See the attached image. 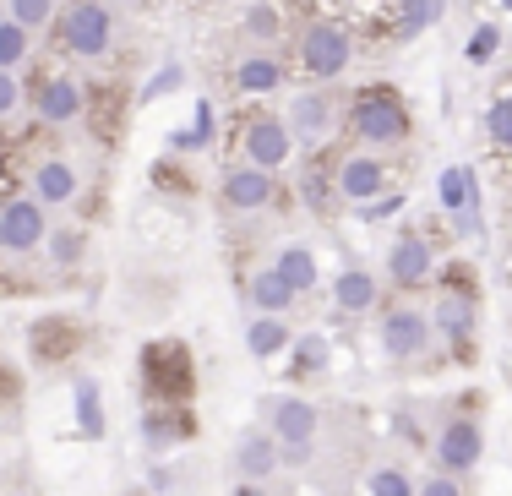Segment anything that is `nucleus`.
<instances>
[{"label": "nucleus", "instance_id": "7c9ffc66", "mask_svg": "<svg viewBox=\"0 0 512 496\" xmlns=\"http://www.w3.org/2000/svg\"><path fill=\"white\" fill-rule=\"evenodd\" d=\"M436 11H442V0H404V17H398L404 28H398V33H404V39H414V33H425V28L436 22Z\"/></svg>", "mask_w": 512, "mask_h": 496}, {"label": "nucleus", "instance_id": "ea45409f", "mask_svg": "<svg viewBox=\"0 0 512 496\" xmlns=\"http://www.w3.org/2000/svg\"><path fill=\"white\" fill-rule=\"evenodd\" d=\"M235 496H273L267 486H251V480H235Z\"/></svg>", "mask_w": 512, "mask_h": 496}, {"label": "nucleus", "instance_id": "412c9836", "mask_svg": "<svg viewBox=\"0 0 512 496\" xmlns=\"http://www.w3.org/2000/svg\"><path fill=\"white\" fill-rule=\"evenodd\" d=\"M71 404H77V431H82V442H104L109 420H104V387H99V377H88V371H82L77 387H71Z\"/></svg>", "mask_w": 512, "mask_h": 496}, {"label": "nucleus", "instance_id": "393cba45", "mask_svg": "<svg viewBox=\"0 0 512 496\" xmlns=\"http://www.w3.org/2000/svg\"><path fill=\"white\" fill-rule=\"evenodd\" d=\"M142 442H148L153 453H169L175 442H186V426H180L175 409H148V420H142Z\"/></svg>", "mask_w": 512, "mask_h": 496}, {"label": "nucleus", "instance_id": "c756f323", "mask_svg": "<svg viewBox=\"0 0 512 496\" xmlns=\"http://www.w3.org/2000/svg\"><path fill=\"white\" fill-rule=\"evenodd\" d=\"M371 496H420V486L404 475V469H371Z\"/></svg>", "mask_w": 512, "mask_h": 496}, {"label": "nucleus", "instance_id": "bb28decb", "mask_svg": "<svg viewBox=\"0 0 512 496\" xmlns=\"http://www.w3.org/2000/svg\"><path fill=\"white\" fill-rule=\"evenodd\" d=\"M28 50H33V33H22L17 22H0V71H17L22 60H28Z\"/></svg>", "mask_w": 512, "mask_h": 496}, {"label": "nucleus", "instance_id": "4468645a", "mask_svg": "<svg viewBox=\"0 0 512 496\" xmlns=\"http://www.w3.org/2000/svg\"><path fill=\"white\" fill-rule=\"evenodd\" d=\"M218 202H224V213H262L267 202H273V175L267 169H229L224 186H218Z\"/></svg>", "mask_w": 512, "mask_h": 496}, {"label": "nucleus", "instance_id": "dca6fc26", "mask_svg": "<svg viewBox=\"0 0 512 496\" xmlns=\"http://www.w3.org/2000/svg\"><path fill=\"white\" fill-rule=\"evenodd\" d=\"M33 110H39L44 126H71V120L82 115V82L66 77V71L44 77V88H39V99H33Z\"/></svg>", "mask_w": 512, "mask_h": 496}, {"label": "nucleus", "instance_id": "cd10ccee", "mask_svg": "<svg viewBox=\"0 0 512 496\" xmlns=\"http://www.w3.org/2000/svg\"><path fill=\"white\" fill-rule=\"evenodd\" d=\"M322 371H327V338L300 333V344H295V377H322Z\"/></svg>", "mask_w": 512, "mask_h": 496}, {"label": "nucleus", "instance_id": "2f4dec72", "mask_svg": "<svg viewBox=\"0 0 512 496\" xmlns=\"http://www.w3.org/2000/svg\"><path fill=\"white\" fill-rule=\"evenodd\" d=\"M485 131H491L496 148H512V93H507V99H496L491 110H485Z\"/></svg>", "mask_w": 512, "mask_h": 496}, {"label": "nucleus", "instance_id": "2eb2a0df", "mask_svg": "<svg viewBox=\"0 0 512 496\" xmlns=\"http://www.w3.org/2000/svg\"><path fill=\"white\" fill-rule=\"evenodd\" d=\"M77 191H82V175H77V164H71V159L50 153V159L33 164V197H39L44 208H66Z\"/></svg>", "mask_w": 512, "mask_h": 496}, {"label": "nucleus", "instance_id": "f704fd0d", "mask_svg": "<svg viewBox=\"0 0 512 496\" xmlns=\"http://www.w3.org/2000/svg\"><path fill=\"white\" fill-rule=\"evenodd\" d=\"M420 496H469V491H463V480H453V475H436V469H431V475L420 480Z\"/></svg>", "mask_w": 512, "mask_h": 496}, {"label": "nucleus", "instance_id": "c9c22d12", "mask_svg": "<svg viewBox=\"0 0 512 496\" xmlns=\"http://www.w3.org/2000/svg\"><path fill=\"white\" fill-rule=\"evenodd\" d=\"M17 104H22L17 71H0V120H6V115H17Z\"/></svg>", "mask_w": 512, "mask_h": 496}, {"label": "nucleus", "instance_id": "b1692460", "mask_svg": "<svg viewBox=\"0 0 512 496\" xmlns=\"http://www.w3.org/2000/svg\"><path fill=\"white\" fill-rule=\"evenodd\" d=\"M235 82L246 93H278V88H284V66H278L273 55H246L235 66Z\"/></svg>", "mask_w": 512, "mask_h": 496}, {"label": "nucleus", "instance_id": "e433bc0d", "mask_svg": "<svg viewBox=\"0 0 512 496\" xmlns=\"http://www.w3.org/2000/svg\"><path fill=\"white\" fill-rule=\"evenodd\" d=\"M300 197H306L311 213H327V180L322 175H306V180H300Z\"/></svg>", "mask_w": 512, "mask_h": 496}, {"label": "nucleus", "instance_id": "a878e982", "mask_svg": "<svg viewBox=\"0 0 512 496\" xmlns=\"http://www.w3.org/2000/svg\"><path fill=\"white\" fill-rule=\"evenodd\" d=\"M6 17L17 22L22 33H39L60 17V0H6Z\"/></svg>", "mask_w": 512, "mask_h": 496}, {"label": "nucleus", "instance_id": "f03ea898", "mask_svg": "<svg viewBox=\"0 0 512 496\" xmlns=\"http://www.w3.org/2000/svg\"><path fill=\"white\" fill-rule=\"evenodd\" d=\"M349 131L365 142V153H371V148H398V142L409 137L404 99H398L393 88H365V93H355V104H349Z\"/></svg>", "mask_w": 512, "mask_h": 496}, {"label": "nucleus", "instance_id": "a19ab883", "mask_svg": "<svg viewBox=\"0 0 512 496\" xmlns=\"http://www.w3.org/2000/svg\"><path fill=\"white\" fill-rule=\"evenodd\" d=\"M104 6H137V0H104Z\"/></svg>", "mask_w": 512, "mask_h": 496}, {"label": "nucleus", "instance_id": "6e6552de", "mask_svg": "<svg viewBox=\"0 0 512 496\" xmlns=\"http://www.w3.org/2000/svg\"><path fill=\"white\" fill-rule=\"evenodd\" d=\"M284 126H289V137H295L300 148H316V142H327L333 126H338V99L322 93V88L295 93V104L284 110Z\"/></svg>", "mask_w": 512, "mask_h": 496}, {"label": "nucleus", "instance_id": "72a5a7b5", "mask_svg": "<svg viewBox=\"0 0 512 496\" xmlns=\"http://www.w3.org/2000/svg\"><path fill=\"white\" fill-rule=\"evenodd\" d=\"M246 33L251 39H278V6H256L246 17Z\"/></svg>", "mask_w": 512, "mask_h": 496}, {"label": "nucleus", "instance_id": "39448f33", "mask_svg": "<svg viewBox=\"0 0 512 496\" xmlns=\"http://www.w3.org/2000/svg\"><path fill=\"white\" fill-rule=\"evenodd\" d=\"M431 311L420 306H387L382 322H376V349H382L393 366H409V360H420L425 349H431Z\"/></svg>", "mask_w": 512, "mask_h": 496}, {"label": "nucleus", "instance_id": "1a4fd4ad", "mask_svg": "<svg viewBox=\"0 0 512 496\" xmlns=\"http://www.w3.org/2000/svg\"><path fill=\"white\" fill-rule=\"evenodd\" d=\"M333 197L338 202H376L387 197V164L376 153H344L333 164Z\"/></svg>", "mask_w": 512, "mask_h": 496}, {"label": "nucleus", "instance_id": "5701e85b", "mask_svg": "<svg viewBox=\"0 0 512 496\" xmlns=\"http://www.w3.org/2000/svg\"><path fill=\"white\" fill-rule=\"evenodd\" d=\"M295 344V328H289L284 317H251V328H246V349L256 360H273L278 349H289Z\"/></svg>", "mask_w": 512, "mask_h": 496}, {"label": "nucleus", "instance_id": "20e7f679", "mask_svg": "<svg viewBox=\"0 0 512 496\" xmlns=\"http://www.w3.org/2000/svg\"><path fill=\"white\" fill-rule=\"evenodd\" d=\"M50 240V208L39 197H6L0 202V257H33Z\"/></svg>", "mask_w": 512, "mask_h": 496}, {"label": "nucleus", "instance_id": "aec40b11", "mask_svg": "<svg viewBox=\"0 0 512 496\" xmlns=\"http://www.w3.org/2000/svg\"><path fill=\"white\" fill-rule=\"evenodd\" d=\"M44 262H50L55 273H77L82 262H88V229H82V224H50Z\"/></svg>", "mask_w": 512, "mask_h": 496}, {"label": "nucleus", "instance_id": "4be33fe9", "mask_svg": "<svg viewBox=\"0 0 512 496\" xmlns=\"http://www.w3.org/2000/svg\"><path fill=\"white\" fill-rule=\"evenodd\" d=\"M273 273L284 278V284L295 289V295H306V289H316V278H322V273H316V257H311V246H300V240H295V246H278V262H273Z\"/></svg>", "mask_w": 512, "mask_h": 496}, {"label": "nucleus", "instance_id": "473e14b6", "mask_svg": "<svg viewBox=\"0 0 512 496\" xmlns=\"http://www.w3.org/2000/svg\"><path fill=\"white\" fill-rule=\"evenodd\" d=\"M207 137H213V104H202V110H197V131H180L175 148H207Z\"/></svg>", "mask_w": 512, "mask_h": 496}, {"label": "nucleus", "instance_id": "6ab92c4d", "mask_svg": "<svg viewBox=\"0 0 512 496\" xmlns=\"http://www.w3.org/2000/svg\"><path fill=\"white\" fill-rule=\"evenodd\" d=\"M295 300H300V295H295V289H289L273 268H256V273L246 278V306H251V317H284Z\"/></svg>", "mask_w": 512, "mask_h": 496}, {"label": "nucleus", "instance_id": "9d476101", "mask_svg": "<svg viewBox=\"0 0 512 496\" xmlns=\"http://www.w3.org/2000/svg\"><path fill=\"white\" fill-rule=\"evenodd\" d=\"M474 202H480V175H474L469 164H447L442 175H436V208L453 219V229L463 240L474 235Z\"/></svg>", "mask_w": 512, "mask_h": 496}, {"label": "nucleus", "instance_id": "f8f14e48", "mask_svg": "<svg viewBox=\"0 0 512 496\" xmlns=\"http://www.w3.org/2000/svg\"><path fill=\"white\" fill-rule=\"evenodd\" d=\"M229 464H235L240 480H251V486H267V480L284 469V453H278L273 431H256V426H251V431H240V437H235V458H229Z\"/></svg>", "mask_w": 512, "mask_h": 496}, {"label": "nucleus", "instance_id": "423d86ee", "mask_svg": "<svg viewBox=\"0 0 512 496\" xmlns=\"http://www.w3.org/2000/svg\"><path fill=\"white\" fill-rule=\"evenodd\" d=\"M349 60H355V39H349L344 22H311L300 33V66H306V77L338 82L349 71Z\"/></svg>", "mask_w": 512, "mask_h": 496}, {"label": "nucleus", "instance_id": "0eeeda50", "mask_svg": "<svg viewBox=\"0 0 512 496\" xmlns=\"http://www.w3.org/2000/svg\"><path fill=\"white\" fill-rule=\"evenodd\" d=\"M431 458H436V475H474L480 469V458H485V431H480V420H469V415H453V420H442V431H436V442H431Z\"/></svg>", "mask_w": 512, "mask_h": 496}, {"label": "nucleus", "instance_id": "9b49d317", "mask_svg": "<svg viewBox=\"0 0 512 496\" xmlns=\"http://www.w3.org/2000/svg\"><path fill=\"white\" fill-rule=\"evenodd\" d=\"M289 159H295V137H289L284 115H256L246 126V164L251 169H284Z\"/></svg>", "mask_w": 512, "mask_h": 496}, {"label": "nucleus", "instance_id": "58836bf2", "mask_svg": "<svg viewBox=\"0 0 512 496\" xmlns=\"http://www.w3.org/2000/svg\"><path fill=\"white\" fill-rule=\"evenodd\" d=\"M164 88H180V66H164V77H158L153 88H148V99H158Z\"/></svg>", "mask_w": 512, "mask_h": 496}, {"label": "nucleus", "instance_id": "f257e3e1", "mask_svg": "<svg viewBox=\"0 0 512 496\" xmlns=\"http://www.w3.org/2000/svg\"><path fill=\"white\" fill-rule=\"evenodd\" d=\"M262 415H267V431H273L284 464H295V469L311 464L316 437H322V409H316L311 398H300V393H284V398H267Z\"/></svg>", "mask_w": 512, "mask_h": 496}, {"label": "nucleus", "instance_id": "79ce46f5", "mask_svg": "<svg viewBox=\"0 0 512 496\" xmlns=\"http://www.w3.org/2000/svg\"><path fill=\"white\" fill-rule=\"evenodd\" d=\"M502 6H507V11H512V0H502Z\"/></svg>", "mask_w": 512, "mask_h": 496}, {"label": "nucleus", "instance_id": "f3484780", "mask_svg": "<svg viewBox=\"0 0 512 496\" xmlns=\"http://www.w3.org/2000/svg\"><path fill=\"white\" fill-rule=\"evenodd\" d=\"M474 322H480V306H474L469 289H447V295L431 306V333L453 338V344H469Z\"/></svg>", "mask_w": 512, "mask_h": 496}, {"label": "nucleus", "instance_id": "4c0bfd02", "mask_svg": "<svg viewBox=\"0 0 512 496\" xmlns=\"http://www.w3.org/2000/svg\"><path fill=\"white\" fill-rule=\"evenodd\" d=\"M365 219H393V213H404V197H398V191H387V202L376 197V202H365Z\"/></svg>", "mask_w": 512, "mask_h": 496}, {"label": "nucleus", "instance_id": "37998d69", "mask_svg": "<svg viewBox=\"0 0 512 496\" xmlns=\"http://www.w3.org/2000/svg\"><path fill=\"white\" fill-rule=\"evenodd\" d=\"M0 175H6V164H0Z\"/></svg>", "mask_w": 512, "mask_h": 496}, {"label": "nucleus", "instance_id": "c85d7f7f", "mask_svg": "<svg viewBox=\"0 0 512 496\" xmlns=\"http://www.w3.org/2000/svg\"><path fill=\"white\" fill-rule=\"evenodd\" d=\"M496 50H502V28L496 22H480V28L469 33V44H463V55H469V66H485Z\"/></svg>", "mask_w": 512, "mask_h": 496}, {"label": "nucleus", "instance_id": "ddd939ff", "mask_svg": "<svg viewBox=\"0 0 512 496\" xmlns=\"http://www.w3.org/2000/svg\"><path fill=\"white\" fill-rule=\"evenodd\" d=\"M431 273H436V251H431V240H420V235H398L393 246H387V278H393L398 289H420Z\"/></svg>", "mask_w": 512, "mask_h": 496}, {"label": "nucleus", "instance_id": "a211bd4d", "mask_svg": "<svg viewBox=\"0 0 512 496\" xmlns=\"http://www.w3.org/2000/svg\"><path fill=\"white\" fill-rule=\"evenodd\" d=\"M376 300H382V278L371 268H344L333 284V306L338 317H365V311H376Z\"/></svg>", "mask_w": 512, "mask_h": 496}, {"label": "nucleus", "instance_id": "7ed1b4c3", "mask_svg": "<svg viewBox=\"0 0 512 496\" xmlns=\"http://www.w3.org/2000/svg\"><path fill=\"white\" fill-rule=\"evenodd\" d=\"M60 44L77 60H104L109 44H115V6H104V0H71L60 11Z\"/></svg>", "mask_w": 512, "mask_h": 496}]
</instances>
